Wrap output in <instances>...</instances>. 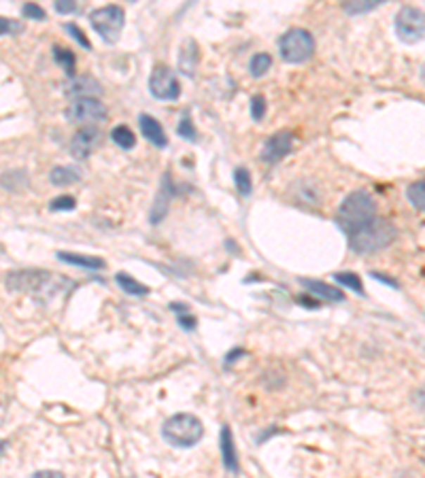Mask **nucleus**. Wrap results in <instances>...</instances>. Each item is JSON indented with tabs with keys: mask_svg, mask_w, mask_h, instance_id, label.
I'll list each match as a JSON object with an SVG mask.
<instances>
[{
	"mask_svg": "<svg viewBox=\"0 0 425 478\" xmlns=\"http://www.w3.org/2000/svg\"><path fill=\"white\" fill-rule=\"evenodd\" d=\"M222 455H224V463L230 472H239V455H236V446H234V436H232V429L228 425L222 427Z\"/></svg>",
	"mask_w": 425,
	"mask_h": 478,
	"instance_id": "16",
	"label": "nucleus"
},
{
	"mask_svg": "<svg viewBox=\"0 0 425 478\" xmlns=\"http://www.w3.org/2000/svg\"><path fill=\"white\" fill-rule=\"evenodd\" d=\"M379 7V0H372V3H347L345 5V11L347 13H351V15H357V13H366V11H372V9H376Z\"/></svg>",
	"mask_w": 425,
	"mask_h": 478,
	"instance_id": "30",
	"label": "nucleus"
},
{
	"mask_svg": "<svg viewBox=\"0 0 425 478\" xmlns=\"http://www.w3.org/2000/svg\"><path fill=\"white\" fill-rule=\"evenodd\" d=\"M66 30L72 34V39L81 45V47H85V49H89L91 45H89V41L85 39V34H83V30L79 28V26H75V24H66Z\"/></svg>",
	"mask_w": 425,
	"mask_h": 478,
	"instance_id": "33",
	"label": "nucleus"
},
{
	"mask_svg": "<svg viewBox=\"0 0 425 478\" xmlns=\"http://www.w3.org/2000/svg\"><path fill=\"white\" fill-rule=\"evenodd\" d=\"M124 9L118 5H109V7H100L89 15L91 28L102 37L104 43H115L122 34L124 28Z\"/></svg>",
	"mask_w": 425,
	"mask_h": 478,
	"instance_id": "5",
	"label": "nucleus"
},
{
	"mask_svg": "<svg viewBox=\"0 0 425 478\" xmlns=\"http://www.w3.org/2000/svg\"><path fill=\"white\" fill-rule=\"evenodd\" d=\"M198 43L194 39H187L181 49H179V70L187 77H194L196 75V68H198Z\"/></svg>",
	"mask_w": 425,
	"mask_h": 478,
	"instance_id": "14",
	"label": "nucleus"
},
{
	"mask_svg": "<svg viewBox=\"0 0 425 478\" xmlns=\"http://www.w3.org/2000/svg\"><path fill=\"white\" fill-rule=\"evenodd\" d=\"M177 132H179V137H181V139H185V141H189V143H196L198 132H196V128H194V124H191V119H189V115H187V113L183 115V119L179 122Z\"/></svg>",
	"mask_w": 425,
	"mask_h": 478,
	"instance_id": "28",
	"label": "nucleus"
},
{
	"mask_svg": "<svg viewBox=\"0 0 425 478\" xmlns=\"http://www.w3.org/2000/svg\"><path fill=\"white\" fill-rule=\"evenodd\" d=\"M98 143H100V132L96 128H83L72 137L70 153L75 160H87L91 156V151L98 147Z\"/></svg>",
	"mask_w": 425,
	"mask_h": 478,
	"instance_id": "10",
	"label": "nucleus"
},
{
	"mask_svg": "<svg viewBox=\"0 0 425 478\" xmlns=\"http://www.w3.org/2000/svg\"><path fill=\"white\" fill-rule=\"evenodd\" d=\"M334 279L341 283V285H345V287H349V289H353L355 294H364V287H362V279L355 275V272H336L334 275Z\"/></svg>",
	"mask_w": 425,
	"mask_h": 478,
	"instance_id": "27",
	"label": "nucleus"
},
{
	"mask_svg": "<svg viewBox=\"0 0 425 478\" xmlns=\"http://www.w3.org/2000/svg\"><path fill=\"white\" fill-rule=\"evenodd\" d=\"M395 241V227L385 219H374L368 225L349 234V247L355 253H374Z\"/></svg>",
	"mask_w": 425,
	"mask_h": 478,
	"instance_id": "2",
	"label": "nucleus"
},
{
	"mask_svg": "<svg viewBox=\"0 0 425 478\" xmlns=\"http://www.w3.org/2000/svg\"><path fill=\"white\" fill-rule=\"evenodd\" d=\"M162 434L166 438V442H170L172 446H181V448H189L196 442H200V438L204 436V427L202 421L189 413H181L170 417L164 427Z\"/></svg>",
	"mask_w": 425,
	"mask_h": 478,
	"instance_id": "3",
	"label": "nucleus"
},
{
	"mask_svg": "<svg viewBox=\"0 0 425 478\" xmlns=\"http://www.w3.org/2000/svg\"><path fill=\"white\" fill-rule=\"evenodd\" d=\"M111 139H113V143H115L118 147H122V149H132V147L137 145V137H134V132H132L128 126H118V128H113Z\"/></svg>",
	"mask_w": 425,
	"mask_h": 478,
	"instance_id": "22",
	"label": "nucleus"
},
{
	"mask_svg": "<svg viewBox=\"0 0 425 478\" xmlns=\"http://www.w3.org/2000/svg\"><path fill=\"white\" fill-rule=\"evenodd\" d=\"M300 285H304L312 296H319V298H324V300H332V302H343L345 300L343 291H338L336 287H330L328 283H322V281L300 279Z\"/></svg>",
	"mask_w": 425,
	"mask_h": 478,
	"instance_id": "17",
	"label": "nucleus"
},
{
	"mask_svg": "<svg viewBox=\"0 0 425 478\" xmlns=\"http://www.w3.org/2000/svg\"><path fill=\"white\" fill-rule=\"evenodd\" d=\"M5 448V442H0V451H3Z\"/></svg>",
	"mask_w": 425,
	"mask_h": 478,
	"instance_id": "41",
	"label": "nucleus"
},
{
	"mask_svg": "<svg viewBox=\"0 0 425 478\" xmlns=\"http://www.w3.org/2000/svg\"><path fill=\"white\" fill-rule=\"evenodd\" d=\"M115 281H118V285H120L126 294H130V296H147V294H149V287H147V285L139 283L137 279H132V277L126 275V272H120V275L115 277Z\"/></svg>",
	"mask_w": 425,
	"mask_h": 478,
	"instance_id": "20",
	"label": "nucleus"
},
{
	"mask_svg": "<svg viewBox=\"0 0 425 478\" xmlns=\"http://www.w3.org/2000/svg\"><path fill=\"white\" fill-rule=\"evenodd\" d=\"M45 281H49V272H11L7 277V287L15 291H37Z\"/></svg>",
	"mask_w": 425,
	"mask_h": 478,
	"instance_id": "11",
	"label": "nucleus"
},
{
	"mask_svg": "<svg viewBox=\"0 0 425 478\" xmlns=\"http://www.w3.org/2000/svg\"><path fill=\"white\" fill-rule=\"evenodd\" d=\"M77 206V200L72 196H60V198H53L49 208L51 210H72Z\"/></svg>",
	"mask_w": 425,
	"mask_h": 478,
	"instance_id": "31",
	"label": "nucleus"
},
{
	"mask_svg": "<svg viewBox=\"0 0 425 478\" xmlns=\"http://www.w3.org/2000/svg\"><path fill=\"white\" fill-rule=\"evenodd\" d=\"M58 258L66 264H72V266H81V268H87V270H102L106 264L104 260L100 258H94V256H81V253H70V251H58Z\"/></svg>",
	"mask_w": 425,
	"mask_h": 478,
	"instance_id": "18",
	"label": "nucleus"
},
{
	"mask_svg": "<svg viewBox=\"0 0 425 478\" xmlns=\"http://www.w3.org/2000/svg\"><path fill=\"white\" fill-rule=\"evenodd\" d=\"M66 117L72 124L91 128L94 124H100L106 117V108L98 98H75L66 108Z\"/></svg>",
	"mask_w": 425,
	"mask_h": 478,
	"instance_id": "6",
	"label": "nucleus"
},
{
	"mask_svg": "<svg viewBox=\"0 0 425 478\" xmlns=\"http://www.w3.org/2000/svg\"><path fill=\"white\" fill-rule=\"evenodd\" d=\"M56 11L58 13H77L79 7H77V3H72V0H58V3H56Z\"/></svg>",
	"mask_w": 425,
	"mask_h": 478,
	"instance_id": "34",
	"label": "nucleus"
},
{
	"mask_svg": "<svg viewBox=\"0 0 425 478\" xmlns=\"http://www.w3.org/2000/svg\"><path fill=\"white\" fill-rule=\"evenodd\" d=\"M395 32L404 43H419L425 37V13L417 7H402L395 15Z\"/></svg>",
	"mask_w": 425,
	"mask_h": 478,
	"instance_id": "7",
	"label": "nucleus"
},
{
	"mask_svg": "<svg viewBox=\"0 0 425 478\" xmlns=\"http://www.w3.org/2000/svg\"><path fill=\"white\" fill-rule=\"evenodd\" d=\"M264 115H266V98L262 94H255L251 98V117L255 122H260V119H264Z\"/></svg>",
	"mask_w": 425,
	"mask_h": 478,
	"instance_id": "29",
	"label": "nucleus"
},
{
	"mask_svg": "<svg viewBox=\"0 0 425 478\" xmlns=\"http://www.w3.org/2000/svg\"><path fill=\"white\" fill-rule=\"evenodd\" d=\"M22 13H24L26 20H37V22H43V20L47 18V13L43 11V7H39V5H34V3L24 5Z\"/></svg>",
	"mask_w": 425,
	"mask_h": 478,
	"instance_id": "32",
	"label": "nucleus"
},
{
	"mask_svg": "<svg viewBox=\"0 0 425 478\" xmlns=\"http://www.w3.org/2000/svg\"><path fill=\"white\" fill-rule=\"evenodd\" d=\"M179 323H181L185 329H194V327H196V319H194L187 310L179 313Z\"/></svg>",
	"mask_w": 425,
	"mask_h": 478,
	"instance_id": "35",
	"label": "nucleus"
},
{
	"mask_svg": "<svg viewBox=\"0 0 425 478\" xmlns=\"http://www.w3.org/2000/svg\"><path fill=\"white\" fill-rule=\"evenodd\" d=\"M374 219H376V202H374V198H372L368 191H364V189L349 194V196L343 200V204H341V208H338V215H336L338 225H341L347 234H353L355 229L368 225V223L374 221Z\"/></svg>",
	"mask_w": 425,
	"mask_h": 478,
	"instance_id": "1",
	"label": "nucleus"
},
{
	"mask_svg": "<svg viewBox=\"0 0 425 478\" xmlns=\"http://www.w3.org/2000/svg\"><path fill=\"white\" fill-rule=\"evenodd\" d=\"M376 281H383V283H387V285H391V287H398V281H393V279H389V277H385V275H381V272H370Z\"/></svg>",
	"mask_w": 425,
	"mask_h": 478,
	"instance_id": "37",
	"label": "nucleus"
},
{
	"mask_svg": "<svg viewBox=\"0 0 425 478\" xmlns=\"http://www.w3.org/2000/svg\"><path fill=\"white\" fill-rule=\"evenodd\" d=\"M170 198H172V183H170V175L166 172L164 175V181L160 185V191H158V198L153 202V208H151V223H160L168 210V204H170Z\"/></svg>",
	"mask_w": 425,
	"mask_h": 478,
	"instance_id": "15",
	"label": "nucleus"
},
{
	"mask_svg": "<svg viewBox=\"0 0 425 478\" xmlns=\"http://www.w3.org/2000/svg\"><path fill=\"white\" fill-rule=\"evenodd\" d=\"M234 181H236V189L241 191V196H249L253 189V181L247 168H236L234 170Z\"/></svg>",
	"mask_w": 425,
	"mask_h": 478,
	"instance_id": "26",
	"label": "nucleus"
},
{
	"mask_svg": "<svg viewBox=\"0 0 425 478\" xmlns=\"http://www.w3.org/2000/svg\"><path fill=\"white\" fill-rule=\"evenodd\" d=\"M66 94L75 96V98H98L102 94L100 83L94 77H75L68 85H66Z\"/></svg>",
	"mask_w": 425,
	"mask_h": 478,
	"instance_id": "12",
	"label": "nucleus"
},
{
	"mask_svg": "<svg viewBox=\"0 0 425 478\" xmlns=\"http://www.w3.org/2000/svg\"><path fill=\"white\" fill-rule=\"evenodd\" d=\"M11 22H7L5 18H0V37H3V34H7V32H11Z\"/></svg>",
	"mask_w": 425,
	"mask_h": 478,
	"instance_id": "39",
	"label": "nucleus"
},
{
	"mask_svg": "<svg viewBox=\"0 0 425 478\" xmlns=\"http://www.w3.org/2000/svg\"><path fill=\"white\" fill-rule=\"evenodd\" d=\"M149 92L158 100H177L181 96V85L168 66H156L149 77Z\"/></svg>",
	"mask_w": 425,
	"mask_h": 478,
	"instance_id": "8",
	"label": "nucleus"
},
{
	"mask_svg": "<svg viewBox=\"0 0 425 478\" xmlns=\"http://www.w3.org/2000/svg\"><path fill=\"white\" fill-rule=\"evenodd\" d=\"M279 49H281V56L285 62L300 64V62H306L315 54V39L304 28H291L281 37Z\"/></svg>",
	"mask_w": 425,
	"mask_h": 478,
	"instance_id": "4",
	"label": "nucleus"
},
{
	"mask_svg": "<svg viewBox=\"0 0 425 478\" xmlns=\"http://www.w3.org/2000/svg\"><path fill=\"white\" fill-rule=\"evenodd\" d=\"M406 196H408L410 204H412L417 210L425 213V179H421V181H417V183L408 185Z\"/></svg>",
	"mask_w": 425,
	"mask_h": 478,
	"instance_id": "21",
	"label": "nucleus"
},
{
	"mask_svg": "<svg viewBox=\"0 0 425 478\" xmlns=\"http://www.w3.org/2000/svg\"><path fill=\"white\" fill-rule=\"evenodd\" d=\"M272 66V58L268 54H255L249 62V70L253 77H264Z\"/></svg>",
	"mask_w": 425,
	"mask_h": 478,
	"instance_id": "23",
	"label": "nucleus"
},
{
	"mask_svg": "<svg viewBox=\"0 0 425 478\" xmlns=\"http://www.w3.org/2000/svg\"><path fill=\"white\" fill-rule=\"evenodd\" d=\"M0 183L11 191H20L28 185V177L24 175V170H13V172H7L3 179H0Z\"/></svg>",
	"mask_w": 425,
	"mask_h": 478,
	"instance_id": "24",
	"label": "nucleus"
},
{
	"mask_svg": "<svg viewBox=\"0 0 425 478\" xmlns=\"http://www.w3.org/2000/svg\"><path fill=\"white\" fill-rule=\"evenodd\" d=\"M139 122H141V130H143V134H145V139H147L149 143H153L156 147H166V145H168L166 132H164L162 124L158 122L156 117L143 113V115L139 117Z\"/></svg>",
	"mask_w": 425,
	"mask_h": 478,
	"instance_id": "13",
	"label": "nucleus"
},
{
	"mask_svg": "<svg viewBox=\"0 0 425 478\" xmlns=\"http://www.w3.org/2000/svg\"><path fill=\"white\" fill-rule=\"evenodd\" d=\"M421 81H423V83H425V64H423V66H421Z\"/></svg>",
	"mask_w": 425,
	"mask_h": 478,
	"instance_id": "40",
	"label": "nucleus"
},
{
	"mask_svg": "<svg viewBox=\"0 0 425 478\" xmlns=\"http://www.w3.org/2000/svg\"><path fill=\"white\" fill-rule=\"evenodd\" d=\"M49 179H51V183H53V185H58V187H66V185L77 183V181L81 179V175H79V170H77V168H72V166H56V168L51 170Z\"/></svg>",
	"mask_w": 425,
	"mask_h": 478,
	"instance_id": "19",
	"label": "nucleus"
},
{
	"mask_svg": "<svg viewBox=\"0 0 425 478\" xmlns=\"http://www.w3.org/2000/svg\"><path fill=\"white\" fill-rule=\"evenodd\" d=\"M291 147H293L291 132H277V134H272L264 143V147H262V160L266 164H277L279 160H283L291 151Z\"/></svg>",
	"mask_w": 425,
	"mask_h": 478,
	"instance_id": "9",
	"label": "nucleus"
},
{
	"mask_svg": "<svg viewBox=\"0 0 425 478\" xmlns=\"http://www.w3.org/2000/svg\"><path fill=\"white\" fill-rule=\"evenodd\" d=\"M30 478H64V474L56 470H41V472H34Z\"/></svg>",
	"mask_w": 425,
	"mask_h": 478,
	"instance_id": "36",
	"label": "nucleus"
},
{
	"mask_svg": "<svg viewBox=\"0 0 425 478\" xmlns=\"http://www.w3.org/2000/svg\"><path fill=\"white\" fill-rule=\"evenodd\" d=\"M53 51H56V62L66 70V75L72 77L75 75V62H77L75 54L70 49H60V47H56Z\"/></svg>",
	"mask_w": 425,
	"mask_h": 478,
	"instance_id": "25",
	"label": "nucleus"
},
{
	"mask_svg": "<svg viewBox=\"0 0 425 478\" xmlns=\"http://www.w3.org/2000/svg\"><path fill=\"white\" fill-rule=\"evenodd\" d=\"M241 355H245V351H243V348H234V351L226 357V360H228V362H226V366L234 364V362H236V357H241Z\"/></svg>",
	"mask_w": 425,
	"mask_h": 478,
	"instance_id": "38",
	"label": "nucleus"
}]
</instances>
